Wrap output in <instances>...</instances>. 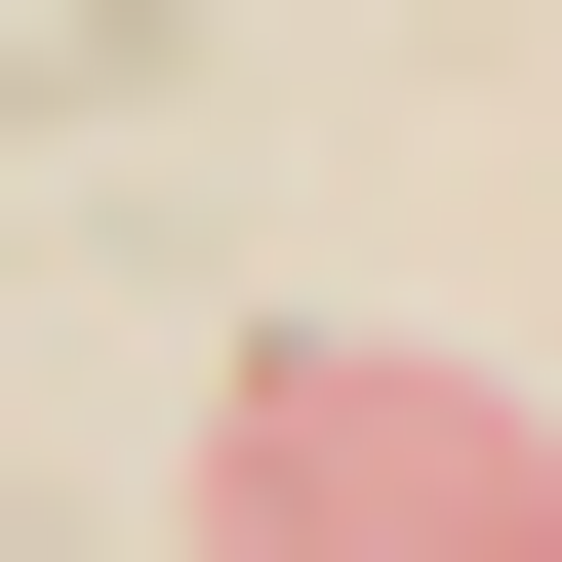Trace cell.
I'll return each mask as SVG.
<instances>
[{"instance_id": "obj_1", "label": "cell", "mask_w": 562, "mask_h": 562, "mask_svg": "<svg viewBox=\"0 0 562 562\" xmlns=\"http://www.w3.org/2000/svg\"><path fill=\"white\" fill-rule=\"evenodd\" d=\"M201 562H562V442L482 362H362V322H322V362L201 402Z\"/></svg>"}]
</instances>
